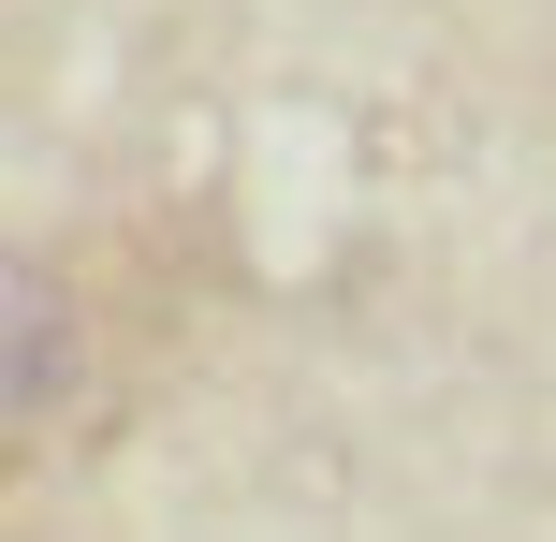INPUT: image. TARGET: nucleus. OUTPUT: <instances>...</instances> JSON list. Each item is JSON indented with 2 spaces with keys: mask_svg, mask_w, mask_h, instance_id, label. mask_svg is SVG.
Wrapping results in <instances>:
<instances>
[{
  "mask_svg": "<svg viewBox=\"0 0 556 542\" xmlns=\"http://www.w3.org/2000/svg\"><path fill=\"white\" fill-rule=\"evenodd\" d=\"M74 381H88V323H74V293L29 279V264H0V440L59 426V411H74Z\"/></svg>",
  "mask_w": 556,
  "mask_h": 542,
  "instance_id": "nucleus-1",
  "label": "nucleus"
}]
</instances>
